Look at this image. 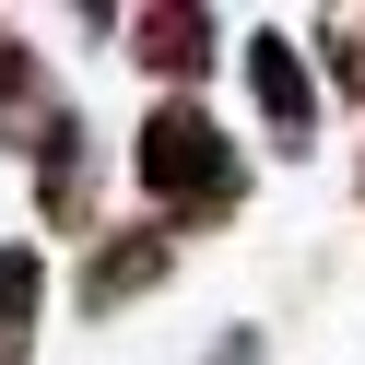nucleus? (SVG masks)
<instances>
[{
  "instance_id": "f257e3e1",
  "label": "nucleus",
  "mask_w": 365,
  "mask_h": 365,
  "mask_svg": "<svg viewBox=\"0 0 365 365\" xmlns=\"http://www.w3.org/2000/svg\"><path fill=\"white\" fill-rule=\"evenodd\" d=\"M130 177L153 189V224L189 236V224H236L247 212V153L224 142V118L200 95H153L130 130Z\"/></svg>"
},
{
  "instance_id": "f03ea898",
  "label": "nucleus",
  "mask_w": 365,
  "mask_h": 365,
  "mask_svg": "<svg viewBox=\"0 0 365 365\" xmlns=\"http://www.w3.org/2000/svg\"><path fill=\"white\" fill-rule=\"evenodd\" d=\"M236 59H247V95H259V130H271V153H307V142H318V95H330V83H318V59L294 48L283 24H259Z\"/></svg>"
},
{
  "instance_id": "7ed1b4c3",
  "label": "nucleus",
  "mask_w": 365,
  "mask_h": 365,
  "mask_svg": "<svg viewBox=\"0 0 365 365\" xmlns=\"http://www.w3.org/2000/svg\"><path fill=\"white\" fill-rule=\"evenodd\" d=\"M118 48H130V71H153L165 95H189V83H212L224 24L200 12V0H153V12H130V24H118Z\"/></svg>"
},
{
  "instance_id": "20e7f679",
  "label": "nucleus",
  "mask_w": 365,
  "mask_h": 365,
  "mask_svg": "<svg viewBox=\"0 0 365 365\" xmlns=\"http://www.w3.org/2000/svg\"><path fill=\"white\" fill-rule=\"evenodd\" d=\"M165 259H177V236H165V224L95 236V259H83V318H118V307H142V294L165 283Z\"/></svg>"
},
{
  "instance_id": "39448f33",
  "label": "nucleus",
  "mask_w": 365,
  "mask_h": 365,
  "mask_svg": "<svg viewBox=\"0 0 365 365\" xmlns=\"http://www.w3.org/2000/svg\"><path fill=\"white\" fill-rule=\"evenodd\" d=\"M59 118H71V95H59V83H48V59L24 48V24H0V142H12V153H36Z\"/></svg>"
},
{
  "instance_id": "423d86ee",
  "label": "nucleus",
  "mask_w": 365,
  "mask_h": 365,
  "mask_svg": "<svg viewBox=\"0 0 365 365\" xmlns=\"http://www.w3.org/2000/svg\"><path fill=\"white\" fill-rule=\"evenodd\" d=\"M36 212L48 224H95V142H83V118H59L36 142Z\"/></svg>"
},
{
  "instance_id": "0eeeda50",
  "label": "nucleus",
  "mask_w": 365,
  "mask_h": 365,
  "mask_svg": "<svg viewBox=\"0 0 365 365\" xmlns=\"http://www.w3.org/2000/svg\"><path fill=\"white\" fill-rule=\"evenodd\" d=\"M36 318H48V259L24 236H0V365L36 354Z\"/></svg>"
},
{
  "instance_id": "6e6552de",
  "label": "nucleus",
  "mask_w": 365,
  "mask_h": 365,
  "mask_svg": "<svg viewBox=\"0 0 365 365\" xmlns=\"http://www.w3.org/2000/svg\"><path fill=\"white\" fill-rule=\"evenodd\" d=\"M318 83L365 95V12H318Z\"/></svg>"
},
{
  "instance_id": "1a4fd4ad",
  "label": "nucleus",
  "mask_w": 365,
  "mask_h": 365,
  "mask_svg": "<svg viewBox=\"0 0 365 365\" xmlns=\"http://www.w3.org/2000/svg\"><path fill=\"white\" fill-rule=\"evenodd\" d=\"M212 365H259V330H224V341H212Z\"/></svg>"
},
{
  "instance_id": "9d476101",
  "label": "nucleus",
  "mask_w": 365,
  "mask_h": 365,
  "mask_svg": "<svg viewBox=\"0 0 365 365\" xmlns=\"http://www.w3.org/2000/svg\"><path fill=\"white\" fill-rule=\"evenodd\" d=\"M354 200H365V165H354Z\"/></svg>"
}]
</instances>
